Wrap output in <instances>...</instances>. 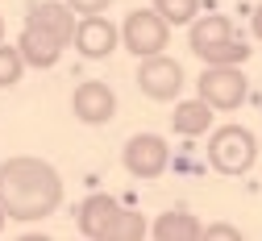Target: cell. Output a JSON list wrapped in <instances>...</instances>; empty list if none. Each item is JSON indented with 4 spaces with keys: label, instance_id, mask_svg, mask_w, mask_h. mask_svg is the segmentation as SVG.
<instances>
[{
    "label": "cell",
    "instance_id": "3",
    "mask_svg": "<svg viewBox=\"0 0 262 241\" xmlns=\"http://www.w3.org/2000/svg\"><path fill=\"white\" fill-rule=\"evenodd\" d=\"M167 38H171V21L162 17L158 9H134V13L125 17V25H121V42H125V50H134L138 58L162 54Z\"/></svg>",
    "mask_w": 262,
    "mask_h": 241
},
{
    "label": "cell",
    "instance_id": "18",
    "mask_svg": "<svg viewBox=\"0 0 262 241\" xmlns=\"http://www.w3.org/2000/svg\"><path fill=\"white\" fill-rule=\"evenodd\" d=\"M204 237H208V241H216V237H221V241H242V233H237L233 225H204Z\"/></svg>",
    "mask_w": 262,
    "mask_h": 241
},
{
    "label": "cell",
    "instance_id": "9",
    "mask_svg": "<svg viewBox=\"0 0 262 241\" xmlns=\"http://www.w3.org/2000/svg\"><path fill=\"white\" fill-rule=\"evenodd\" d=\"M117 216H121V204L113 200V195H88L83 204H79V212H75V225H79V233L83 237H96V241H104L108 237V229L117 225Z\"/></svg>",
    "mask_w": 262,
    "mask_h": 241
},
{
    "label": "cell",
    "instance_id": "13",
    "mask_svg": "<svg viewBox=\"0 0 262 241\" xmlns=\"http://www.w3.org/2000/svg\"><path fill=\"white\" fill-rule=\"evenodd\" d=\"M150 237L154 241H195V237H204V225L191 212L175 208V212H158V221L150 225Z\"/></svg>",
    "mask_w": 262,
    "mask_h": 241
},
{
    "label": "cell",
    "instance_id": "22",
    "mask_svg": "<svg viewBox=\"0 0 262 241\" xmlns=\"http://www.w3.org/2000/svg\"><path fill=\"white\" fill-rule=\"evenodd\" d=\"M0 42H5V17H0Z\"/></svg>",
    "mask_w": 262,
    "mask_h": 241
},
{
    "label": "cell",
    "instance_id": "4",
    "mask_svg": "<svg viewBox=\"0 0 262 241\" xmlns=\"http://www.w3.org/2000/svg\"><path fill=\"white\" fill-rule=\"evenodd\" d=\"M195 87H200V96L208 100L216 113L242 108L246 96H250V79L242 75V67H204L200 79H195Z\"/></svg>",
    "mask_w": 262,
    "mask_h": 241
},
{
    "label": "cell",
    "instance_id": "16",
    "mask_svg": "<svg viewBox=\"0 0 262 241\" xmlns=\"http://www.w3.org/2000/svg\"><path fill=\"white\" fill-rule=\"evenodd\" d=\"M25 54H21V46H5L0 42V87H13L21 75H25Z\"/></svg>",
    "mask_w": 262,
    "mask_h": 241
},
{
    "label": "cell",
    "instance_id": "7",
    "mask_svg": "<svg viewBox=\"0 0 262 241\" xmlns=\"http://www.w3.org/2000/svg\"><path fill=\"white\" fill-rule=\"evenodd\" d=\"M71 108H75V117L83 125H104L117 113V96H113V87L104 79H83L75 87V96H71Z\"/></svg>",
    "mask_w": 262,
    "mask_h": 241
},
{
    "label": "cell",
    "instance_id": "6",
    "mask_svg": "<svg viewBox=\"0 0 262 241\" xmlns=\"http://www.w3.org/2000/svg\"><path fill=\"white\" fill-rule=\"evenodd\" d=\"M138 87L150 100H175L183 92V67L175 58H167V54H150L138 67Z\"/></svg>",
    "mask_w": 262,
    "mask_h": 241
},
{
    "label": "cell",
    "instance_id": "1",
    "mask_svg": "<svg viewBox=\"0 0 262 241\" xmlns=\"http://www.w3.org/2000/svg\"><path fill=\"white\" fill-rule=\"evenodd\" d=\"M0 204L17 225L42 221L62 204V179L46 158H9L0 162Z\"/></svg>",
    "mask_w": 262,
    "mask_h": 241
},
{
    "label": "cell",
    "instance_id": "19",
    "mask_svg": "<svg viewBox=\"0 0 262 241\" xmlns=\"http://www.w3.org/2000/svg\"><path fill=\"white\" fill-rule=\"evenodd\" d=\"M67 5H71L75 13H83V17H88V13H104L113 0H67Z\"/></svg>",
    "mask_w": 262,
    "mask_h": 241
},
{
    "label": "cell",
    "instance_id": "10",
    "mask_svg": "<svg viewBox=\"0 0 262 241\" xmlns=\"http://www.w3.org/2000/svg\"><path fill=\"white\" fill-rule=\"evenodd\" d=\"M25 21H34V25L50 29L62 46H71V42H75V25H79V21H75V9L67 5V0H38V5L29 9Z\"/></svg>",
    "mask_w": 262,
    "mask_h": 241
},
{
    "label": "cell",
    "instance_id": "8",
    "mask_svg": "<svg viewBox=\"0 0 262 241\" xmlns=\"http://www.w3.org/2000/svg\"><path fill=\"white\" fill-rule=\"evenodd\" d=\"M83 58H108L117 50V25L100 13H88L79 25H75V42H71Z\"/></svg>",
    "mask_w": 262,
    "mask_h": 241
},
{
    "label": "cell",
    "instance_id": "5",
    "mask_svg": "<svg viewBox=\"0 0 262 241\" xmlns=\"http://www.w3.org/2000/svg\"><path fill=\"white\" fill-rule=\"evenodd\" d=\"M121 162H125L129 175H138V179H158L162 170H167V162H171V150H167V142H162L158 133H134L125 142Z\"/></svg>",
    "mask_w": 262,
    "mask_h": 241
},
{
    "label": "cell",
    "instance_id": "17",
    "mask_svg": "<svg viewBox=\"0 0 262 241\" xmlns=\"http://www.w3.org/2000/svg\"><path fill=\"white\" fill-rule=\"evenodd\" d=\"M154 9L167 17L171 25H191L200 13V0H154Z\"/></svg>",
    "mask_w": 262,
    "mask_h": 241
},
{
    "label": "cell",
    "instance_id": "12",
    "mask_svg": "<svg viewBox=\"0 0 262 241\" xmlns=\"http://www.w3.org/2000/svg\"><path fill=\"white\" fill-rule=\"evenodd\" d=\"M229 38H233V21L221 17V13H208V17H195V21H191L187 46H191L195 58H204L212 46H221V42H229Z\"/></svg>",
    "mask_w": 262,
    "mask_h": 241
},
{
    "label": "cell",
    "instance_id": "20",
    "mask_svg": "<svg viewBox=\"0 0 262 241\" xmlns=\"http://www.w3.org/2000/svg\"><path fill=\"white\" fill-rule=\"evenodd\" d=\"M250 33H254V38L262 42V5H258V9L250 13Z\"/></svg>",
    "mask_w": 262,
    "mask_h": 241
},
{
    "label": "cell",
    "instance_id": "11",
    "mask_svg": "<svg viewBox=\"0 0 262 241\" xmlns=\"http://www.w3.org/2000/svg\"><path fill=\"white\" fill-rule=\"evenodd\" d=\"M21 54H25V62L29 67H38V71H46V67H54L58 62V54H62V42L54 38L50 29H42V25H34V21H25V29H21Z\"/></svg>",
    "mask_w": 262,
    "mask_h": 241
},
{
    "label": "cell",
    "instance_id": "2",
    "mask_svg": "<svg viewBox=\"0 0 262 241\" xmlns=\"http://www.w3.org/2000/svg\"><path fill=\"white\" fill-rule=\"evenodd\" d=\"M254 158H258V142L242 125H221L208 137V162H212V170H221V175H246V170L254 166Z\"/></svg>",
    "mask_w": 262,
    "mask_h": 241
},
{
    "label": "cell",
    "instance_id": "21",
    "mask_svg": "<svg viewBox=\"0 0 262 241\" xmlns=\"http://www.w3.org/2000/svg\"><path fill=\"white\" fill-rule=\"evenodd\" d=\"M9 221H13V216L5 212V204H0V233H5V225H9Z\"/></svg>",
    "mask_w": 262,
    "mask_h": 241
},
{
    "label": "cell",
    "instance_id": "14",
    "mask_svg": "<svg viewBox=\"0 0 262 241\" xmlns=\"http://www.w3.org/2000/svg\"><path fill=\"white\" fill-rule=\"evenodd\" d=\"M212 104L200 96V100H183V104H175V113H171V125H175V133H183V137H200V133H208L212 129Z\"/></svg>",
    "mask_w": 262,
    "mask_h": 241
},
{
    "label": "cell",
    "instance_id": "15",
    "mask_svg": "<svg viewBox=\"0 0 262 241\" xmlns=\"http://www.w3.org/2000/svg\"><path fill=\"white\" fill-rule=\"evenodd\" d=\"M146 233H150V225H146V216H142V212L121 208V216H117V225L108 229V237H104V241H138V237H146Z\"/></svg>",
    "mask_w": 262,
    "mask_h": 241
}]
</instances>
